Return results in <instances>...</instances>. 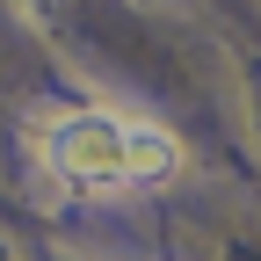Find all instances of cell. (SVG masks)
Instances as JSON below:
<instances>
[{
  "label": "cell",
  "instance_id": "obj_1",
  "mask_svg": "<svg viewBox=\"0 0 261 261\" xmlns=\"http://www.w3.org/2000/svg\"><path fill=\"white\" fill-rule=\"evenodd\" d=\"M37 145L73 196H123L181 174V138L145 109H44Z\"/></svg>",
  "mask_w": 261,
  "mask_h": 261
},
{
  "label": "cell",
  "instance_id": "obj_2",
  "mask_svg": "<svg viewBox=\"0 0 261 261\" xmlns=\"http://www.w3.org/2000/svg\"><path fill=\"white\" fill-rule=\"evenodd\" d=\"M22 8H51V0H22Z\"/></svg>",
  "mask_w": 261,
  "mask_h": 261
}]
</instances>
